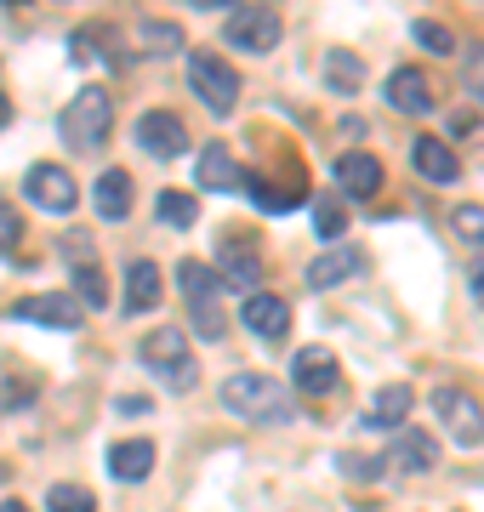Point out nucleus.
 <instances>
[{
    "label": "nucleus",
    "mask_w": 484,
    "mask_h": 512,
    "mask_svg": "<svg viewBox=\"0 0 484 512\" xmlns=\"http://www.w3.org/2000/svg\"><path fill=\"white\" fill-rule=\"evenodd\" d=\"M137 35L149 40V46H171V52H177V46H183V35H177V29H171V23H143V29H137Z\"/></svg>",
    "instance_id": "33"
},
{
    "label": "nucleus",
    "mask_w": 484,
    "mask_h": 512,
    "mask_svg": "<svg viewBox=\"0 0 484 512\" xmlns=\"http://www.w3.org/2000/svg\"><path fill=\"white\" fill-rule=\"evenodd\" d=\"M200 188H217V194H234V188H245V171L234 165V154H228L223 143H211L200 154Z\"/></svg>",
    "instance_id": "22"
},
{
    "label": "nucleus",
    "mask_w": 484,
    "mask_h": 512,
    "mask_svg": "<svg viewBox=\"0 0 484 512\" xmlns=\"http://www.w3.org/2000/svg\"><path fill=\"white\" fill-rule=\"evenodd\" d=\"M23 188H29V200L40 205V211H57V217H63V211H75L80 205V188H75V177H69V171H63V165H35V171H29V177H23Z\"/></svg>",
    "instance_id": "8"
},
{
    "label": "nucleus",
    "mask_w": 484,
    "mask_h": 512,
    "mask_svg": "<svg viewBox=\"0 0 484 512\" xmlns=\"http://www.w3.org/2000/svg\"><path fill=\"white\" fill-rule=\"evenodd\" d=\"M388 103L399 114H433L439 109V92H433V74L416 69V63H405V69L388 74Z\"/></svg>",
    "instance_id": "10"
},
{
    "label": "nucleus",
    "mask_w": 484,
    "mask_h": 512,
    "mask_svg": "<svg viewBox=\"0 0 484 512\" xmlns=\"http://www.w3.org/2000/svg\"><path fill=\"white\" fill-rule=\"evenodd\" d=\"M382 461H393L399 473H433V467H439V439L422 433V427H399V444H393V456H382Z\"/></svg>",
    "instance_id": "17"
},
{
    "label": "nucleus",
    "mask_w": 484,
    "mask_h": 512,
    "mask_svg": "<svg viewBox=\"0 0 484 512\" xmlns=\"http://www.w3.org/2000/svg\"><path fill=\"white\" fill-rule=\"evenodd\" d=\"M57 131H63V143L69 148H103L114 131V97L103 92V86H86V92L69 97V109H63V120H57Z\"/></svg>",
    "instance_id": "3"
},
{
    "label": "nucleus",
    "mask_w": 484,
    "mask_h": 512,
    "mask_svg": "<svg viewBox=\"0 0 484 512\" xmlns=\"http://www.w3.org/2000/svg\"><path fill=\"white\" fill-rule=\"evenodd\" d=\"M433 416L445 421L450 444H462V450L484 444V404L473 399V393H462V387H439V393H433Z\"/></svg>",
    "instance_id": "7"
},
{
    "label": "nucleus",
    "mask_w": 484,
    "mask_h": 512,
    "mask_svg": "<svg viewBox=\"0 0 484 512\" xmlns=\"http://www.w3.org/2000/svg\"><path fill=\"white\" fill-rule=\"evenodd\" d=\"M331 177H336V188H342L348 200H371L376 188H382V160L365 154V148H348V154L331 165Z\"/></svg>",
    "instance_id": "11"
},
{
    "label": "nucleus",
    "mask_w": 484,
    "mask_h": 512,
    "mask_svg": "<svg viewBox=\"0 0 484 512\" xmlns=\"http://www.w3.org/2000/svg\"><path fill=\"white\" fill-rule=\"evenodd\" d=\"M342 473H348V478H382L388 467H382V456H348V461H342Z\"/></svg>",
    "instance_id": "32"
},
{
    "label": "nucleus",
    "mask_w": 484,
    "mask_h": 512,
    "mask_svg": "<svg viewBox=\"0 0 484 512\" xmlns=\"http://www.w3.org/2000/svg\"><path fill=\"white\" fill-rule=\"evenodd\" d=\"M325 80H331V92L354 97L359 86H365V63H359L354 52H325Z\"/></svg>",
    "instance_id": "24"
},
{
    "label": "nucleus",
    "mask_w": 484,
    "mask_h": 512,
    "mask_svg": "<svg viewBox=\"0 0 484 512\" xmlns=\"http://www.w3.org/2000/svg\"><path fill=\"white\" fill-rule=\"evenodd\" d=\"M473 296H479V302H484V268H479V274H473Z\"/></svg>",
    "instance_id": "36"
},
{
    "label": "nucleus",
    "mask_w": 484,
    "mask_h": 512,
    "mask_svg": "<svg viewBox=\"0 0 484 512\" xmlns=\"http://www.w3.org/2000/svg\"><path fill=\"white\" fill-rule=\"evenodd\" d=\"M223 404L234 416L245 421H291L297 416V404L285 393L274 376H262V370H240V376H228L223 382Z\"/></svg>",
    "instance_id": "1"
},
{
    "label": "nucleus",
    "mask_w": 484,
    "mask_h": 512,
    "mask_svg": "<svg viewBox=\"0 0 484 512\" xmlns=\"http://www.w3.org/2000/svg\"><path fill=\"white\" fill-rule=\"evenodd\" d=\"M12 245H18V217L0 205V251H12Z\"/></svg>",
    "instance_id": "34"
},
{
    "label": "nucleus",
    "mask_w": 484,
    "mask_h": 512,
    "mask_svg": "<svg viewBox=\"0 0 484 512\" xmlns=\"http://www.w3.org/2000/svg\"><path fill=\"white\" fill-rule=\"evenodd\" d=\"M245 330L257 336V342H285V330H291V302L274 291H251L245 296V308H240Z\"/></svg>",
    "instance_id": "9"
},
{
    "label": "nucleus",
    "mask_w": 484,
    "mask_h": 512,
    "mask_svg": "<svg viewBox=\"0 0 484 512\" xmlns=\"http://www.w3.org/2000/svg\"><path fill=\"white\" fill-rule=\"evenodd\" d=\"M154 211H160V222H171V228H188V222L200 217V200H194L188 188H166V194H160V205H154Z\"/></svg>",
    "instance_id": "25"
},
{
    "label": "nucleus",
    "mask_w": 484,
    "mask_h": 512,
    "mask_svg": "<svg viewBox=\"0 0 484 512\" xmlns=\"http://www.w3.org/2000/svg\"><path fill=\"white\" fill-rule=\"evenodd\" d=\"M18 319H40V325H52V330H75V325H86V308H80L75 296H63V291H40V296H23L18 308Z\"/></svg>",
    "instance_id": "13"
},
{
    "label": "nucleus",
    "mask_w": 484,
    "mask_h": 512,
    "mask_svg": "<svg viewBox=\"0 0 484 512\" xmlns=\"http://www.w3.org/2000/svg\"><path fill=\"white\" fill-rule=\"evenodd\" d=\"M109 473L120 478V484H143V478L154 473V444L149 439H126L109 450Z\"/></svg>",
    "instance_id": "21"
},
{
    "label": "nucleus",
    "mask_w": 484,
    "mask_h": 512,
    "mask_svg": "<svg viewBox=\"0 0 484 512\" xmlns=\"http://www.w3.org/2000/svg\"><path fill=\"white\" fill-rule=\"evenodd\" d=\"M410 35H416V46H428V52H439V57L456 52L450 29H445V23H433V18H416V29H410Z\"/></svg>",
    "instance_id": "29"
},
{
    "label": "nucleus",
    "mask_w": 484,
    "mask_h": 512,
    "mask_svg": "<svg viewBox=\"0 0 484 512\" xmlns=\"http://www.w3.org/2000/svg\"><path fill=\"white\" fill-rule=\"evenodd\" d=\"M137 143L149 148L154 160H171V154H183L188 131H183V120H177V114H166V109H149L143 120H137Z\"/></svg>",
    "instance_id": "15"
},
{
    "label": "nucleus",
    "mask_w": 484,
    "mask_h": 512,
    "mask_svg": "<svg viewBox=\"0 0 484 512\" xmlns=\"http://www.w3.org/2000/svg\"><path fill=\"white\" fill-rule=\"evenodd\" d=\"M291 382H297V393H308V399H325V393H336V382H342L336 353H331V348H302L297 365H291Z\"/></svg>",
    "instance_id": "12"
},
{
    "label": "nucleus",
    "mask_w": 484,
    "mask_h": 512,
    "mask_svg": "<svg viewBox=\"0 0 484 512\" xmlns=\"http://www.w3.org/2000/svg\"><path fill=\"white\" fill-rule=\"evenodd\" d=\"M410 165H416L428 183H439V188H450L456 177H462V160H456L450 143H439V137H416V143H410Z\"/></svg>",
    "instance_id": "18"
},
{
    "label": "nucleus",
    "mask_w": 484,
    "mask_h": 512,
    "mask_svg": "<svg viewBox=\"0 0 484 512\" xmlns=\"http://www.w3.org/2000/svg\"><path fill=\"white\" fill-rule=\"evenodd\" d=\"M114 410H120V416H149V399H143V393H137V399H114Z\"/></svg>",
    "instance_id": "35"
},
{
    "label": "nucleus",
    "mask_w": 484,
    "mask_h": 512,
    "mask_svg": "<svg viewBox=\"0 0 484 512\" xmlns=\"http://www.w3.org/2000/svg\"><path fill=\"white\" fill-rule=\"evenodd\" d=\"M46 512H97V495L86 484H52L46 490Z\"/></svg>",
    "instance_id": "26"
},
{
    "label": "nucleus",
    "mask_w": 484,
    "mask_h": 512,
    "mask_svg": "<svg viewBox=\"0 0 484 512\" xmlns=\"http://www.w3.org/2000/svg\"><path fill=\"white\" fill-rule=\"evenodd\" d=\"M188 86H194V97L205 109L217 114H234V103H240V74L228 69L217 52H188Z\"/></svg>",
    "instance_id": "4"
},
{
    "label": "nucleus",
    "mask_w": 484,
    "mask_h": 512,
    "mask_svg": "<svg viewBox=\"0 0 484 512\" xmlns=\"http://www.w3.org/2000/svg\"><path fill=\"white\" fill-rule=\"evenodd\" d=\"M92 205H97V217H103V222L131 217V177H126V171H114V165H109V171L92 183Z\"/></svg>",
    "instance_id": "19"
},
{
    "label": "nucleus",
    "mask_w": 484,
    "mask_h": 512,
    "mask_svg": "<svg viewBox=\"0 0 484 512\" xmlns=\"http://www.w3.org/2000/svg\"><path fill=\"white\" fill-rule=\"evenodd\" d=\"M359 268H365V256H359L354 245H331L325 256L308 262V291H336V285H348Z\"/></svg>",
    "instance_id": "16"
},
{
    "label": "nucleus",
    "mask_w": 484,
    "mask_h": 512,
    "mask_svg": "<svg viewBox=\"0 0 484 512\" xmlns=\"http://www.w3.org/2000/svg\"><path fill=\"white\" fill-rule=\"evenodd\" d=\"M280 35H285V23L274 6H234L223 18V40L234 52H274Z\"/></svg>",
    "instance_id": "6"
},
{
    "label": "nucleus",
    "mask_w": 484,
    "mask_h": 512,
    "mask_svg": "<svg viewBox=\"0 0 484 512\" xmlns=\"http://www.w3.org/2000/svg\"><path fill=\"white\" fill-rule=\"evenodd\" d=\"M462 86L473 92V103L484 109V46H473V52L462 57Z\"/></svg>",
    "instance_id": "31"
},
{
    "label": "nucleus",
    "mask_w": 484,
    "mask_h": 512,
    "mask_svg": "<svg viewBox=\"0 0 484 512\" xmlns=\"http://www.w3.org/2000/svg\"><path fill=\"white\" fill-rule=\"evenodd\" d=\"M103 268H97V262H80L75 268V302L80 308H103Z\"/></svg>",
    "instance_id": "28"
},
{
    "label": "nucleus",
    "mask_w": 484,
    "mask_h": 512,
    "mask_svg": "<svg viewBox=\"0 0 484 512\" xmlns=\"http://www.w3.org/2000/svg\"><path fill=\"white\" fill-rule=\"evenodd\" d=\"M0 512H29V507H23V501H0Z\"/></svg>",
    "instance_id": "37"
},
{
    "label": "nucleus",
    "mask_w": 484,
    "mask_h": 512,
    "mask_svg": "<svg viewBox=\"0 0 484 512\" xmlns=\"http://www.w3.org/2000/svg\"><path fill=\"white\" fill-rule=\"evenodd\" d=\"M6 120H12V103H6V97H0V126H6Z\"/></svg>",
    "instance_id": "38"
},
{
    "label": "nucleus",
    "mask_w": 484,
    "mask_h": 512,
    "mask_svg": "<svg viewBox=\"0 0 484 512\" xmlns=\"http://www.w3.org/2000/svg\"><path fill=\"white\" fill-rule=\"evenodd\" d=\"M314 228H319V239L348 234V211H342V200H336V194H319V200H314Z\"/></svg>",
    "instance_id": "27"
},
{
    "label": "nucleus",
    "mask_w": 484,
    "mask_h": 512,
    "mask_svg": "<svg viewBox=\"0 0 484 512\" xmlns=\"http://www.w3.org/2000/svg\"><path fill=\"white\" fill-rule=\"evenodd\" d=\"M217 279L251 296L257 291V279H262V256L251 251L245 239H223V245H217Z\"/></svg>",
    "instance_id": "14"
},
{
    "label": "nucleus",
    "mask_w": 484,
    "mask_h": 512,
    "mask_svg": "<svg viewBox=\"0 0 484 512\" xmlns=\"http://www.w3.org/2000/svg\"><path fill=\"white\" fill-rule=\"evenodd\" d=\"M137 359L160 376L166 387H177V393H194V382H200V365L188 359V336L183 325H154L143 342H137Z\"/></svg>",
    "instance_id": "2"
},
{
    "label": "nucleus",
    "mask_w": 484,
    "mask_h": 512,
    "mask_svg": "<svg viewBox=\"0 0 484 512\" xmlns=\"http://www.w3.org/2000/svg\"><path fill=\"white\" fill-rule=\"evenodd\" d=\"M410 404H416V399H410V387L393 382V387H382V393L371 399V416H365V421H371V427H410V421H405Z\"/></svg>",
    "instance_id": "23"
},
{
    "label": "nucleus",
    "mask_w": 484,
    "mask_h": 512,
    "mask_svg": "<svg viewBox=\"0 0 484 512\" xmlns=\"http://www.w3.org/2000/svg\"><path fill=\"white\" fill-rule=\"evenodd\" d=\"M450 228L462 239H473V245H484V205H456L450 211Z\"/></svg>",
    "instance_id": "30"
},
{
    "label": "nucleus",
    "mask_w": 484,
    "mask_h": 512,
    "mask_svg": "<svg viewBox=\"0 0 484 512\" xmlns=\"http://www.w3.org/2000/svg\"><path fill=\"white\" fill-rule=\"evenodd\" d=\"M177 291L194 302V330L217 342V336H223V313H217L223 279H217V268H205V262H177Z\"/></svg>",
    "instance_id": "5"
},
{
    "label": "nucleus",
    "mask_w": 484,
    "mask_h": 512,
    "mask_svg": "<svg viewBox=\"0 0 484 512\" xmlns=\"http://www.w3.org/2000/svg\"><path fill=\"white\" fill-rule=\"evenodd\" d=\"M160 296H166V279L154 262H131L126 274V313H154L160 308Z\"/></svg>",
    "instance_id": "20"
}]
</instances>
